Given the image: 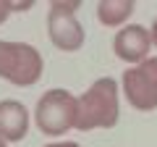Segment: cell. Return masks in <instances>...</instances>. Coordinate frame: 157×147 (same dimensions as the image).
Listing matches in <instances>:
<instances>
[{"instance_id":"cell-7","label":"cell","mask_w":157,"mask_h":147,"mask_svg":"<svg viewBox=\"0 0 157 147\" xmlns=\"http://www.w3.org/2000/svg\"><path fill=\"white\" fill-rule=\"evenodd\" d=\"M29 131V110L18 100H0V139L21 142Z\"/></svg>"},{"instance_id":"cell-2","label":"cell","mask_w":157,"mask_h":147,"mask_svg":"<svg viewBox=\"0 0 157 147\" xmlns=\"http://www.w3.org/2000/svg\"><path fill=\"white\" fill-rule=\"evenodd\" d=\"M45 61L37 47L26 42H6L0 40V79L16 87H32L42 79Z\"/></svg>"},{"instance_id":"cell-4","label":"cell","mask_w":157,"mask_h":147,"mask_svg":"<svg viewBox=\"0 0 157 147\" xmlns=\"http://www.w3.org/2000/svg\"><path fill=\"white\" fill-rule=\"evenodd\" d=\"M78 0H52L50 13H47V34L50 42L63 53H76L84 45V26L78 24L76 11H78Z\"/></svg>"},{"instance_id":"cell-11","label":"cell","mask_w":157,"mask_h":147,"mask_svg":"<svg viewBox=\"0 0 157 147\" xmlns=\"http://www.w3.org/2000/svg\"><path fill=\"white\" fill-rule=\"evenodd\" d=\"M45 147H81L78 142H52V145H45Z\"/></svg>"},{"instance_id":"cell-6","label":"cell","mask_w":157,"mask_h":147,"mask_svg":"<svg viewBox=\"0 0 157 147\" xmlns=\"http://www.w3.org/2000/svg\"><path fill=\"white\" fill-rule=\"evenodd\" d=\"M149 47H152L149 29L139 26V24H128V26H123L121 32L115 34V40H113V53H115L121 61H126V63H141V61H147Z\"/></svg>"},{"instance_id":"cell-10","label":"cell","mask_w":157,"mask_h":147,"mask_svg":"<svg viewBox=\"0 0 157 147\" xmlns=\"http://www.w3.org/2000/svg\"><path fill=\"white\" fill-rule=\"evenodd\" d=\"M11 16V8H8V0H0V24H6V18Z\"/></svg>"},{"instance_id":"cell-9","label":"cell","mask_w":157,"mask_h":147,"mask_svg":"<svg viewBox=\"0 0 157 147\" xmlns=\"http://www.w3.org/2000/svg\"><path fill=\"white\" fill-rule=\"evenodd\" d=\"M32 6H34L32 0H26V3H24V0H8V8H11V13H13V11H29Z\"/></svg>"},{"instance_id":"cell-1","label":"cell","mask_w":157,"mask_h":147,"mask_svg":"<svg viewBox=\"0 0 157 147\" xmlns=\"http://www.w3.org/2000/svg\"><path fill=\"white\" fill-rule=\"evenodd\" d=\"M121 118L118 105V84L110 76L97 79L81 97H76V124L73 129L92 131V129H113Z\"/></svg>"},{"instance_id":"cell-13","label":"cell","mask_w":157,"mask_h":147,"mask_svg":"<svg viewBox=\"0 0 157 147\" xmlns=\"http://www.w3.org/2000/svg\"><path fill=\"white\" fill-rule=\"evenodd\" d=\"M0 147H8V145H6V142H3V139H0Z\"/></svg>"},{"instance_id":"cell-5","label":"cell","mask_w":157,"mask_h":147,"mask_svg":"<svg viewBox=\"0 0 157 147\" xmlns=\"http://www.w3.org/2000/svg\"><path fill=\"white\" fill-rule=\"evenodd\" d=\"M126 100L136 110H155L157 108V58H147V61L136 63V66L126 68L123 79H121Z\"/></svg>"},{"instance_id":"cell-12","label":"cell","mask_w":157,"mask_h":147,"mask_svg":"<svg viewBox=\"0 0 157 147\" xmlns=\"http://www.w3.org/2000/svg\"><path fill=\"white\" fill-rule=\"evenodd\" d=\"M149 37H152V45L157 47V18H155V24H152V29H149Z\"/></svg>"},{"instance_id":"cell-3","label":"cell","mask_w":157,"mask_h":147,"mask_svg":"<svg viewBox=\"0 0 157 147\" xmlns=\"http://www.w3.org/2000/svg\"><path fill=\"white\" fill-rule=\"evenodd\" d=\"M34 121L47 137H60L76 124V97L68 89H47L37 100Z\"/></svg>"},{"instance_id":"cell-8","label":"cell","mask_w":157,"mask_h":147,"mask_svg":"<svg viewBox=\"0 0 157 147\" xmlns=\"http://www.w3.org/2000/svg\"><path fill=\"white\" fill-rule=\"evenodd\" d=\"M136 11L134 0H100L97 6V18L105 26H121L131 18V13Z\"/></svg>"}]
</instances>
